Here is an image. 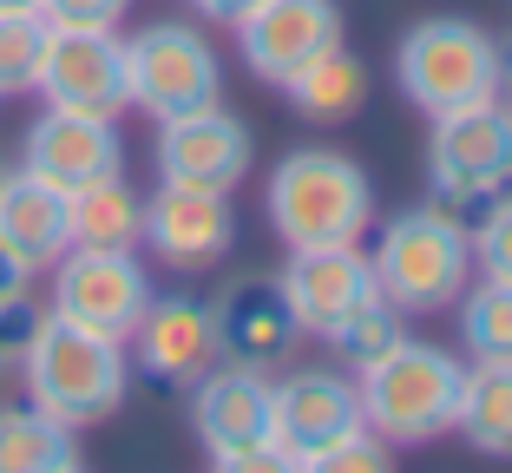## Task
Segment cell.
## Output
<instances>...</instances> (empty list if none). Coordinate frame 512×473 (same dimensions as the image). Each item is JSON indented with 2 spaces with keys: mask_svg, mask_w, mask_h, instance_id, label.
<instances>
[{
  "mask_svg": "<svg viewBox=\"0 0 512 473\" xmlns=\"http://www.w3.org/2000/svg\"><path fill=\"white\" fill-rule=\"evenodd\" d=\"M401 336H407V329H401V309H394L388 296H368L355 316H342V322L329 329V342L342 349V362H348V368H368L375 355H388Z\"/></svg>",
  "mask_w": 512,
  "mask_h": 473,
  "instance_id": "484cf974",
  "label": "cell"
},
{
  "mask_svg": "<svg viewBox=\"0 0 512 473\" xmlns=\"http://www.w3.org/2000/svg\"><path fill=\"white\" fill-rule=\"evenodd\" d=\"M145 309H151V276H145V263H138L132 250L73 244L60 263H53V316L125 342Z\"/></svg>",
  "mask_w": 512,
  "mask_h": 473,
  "instance_id": "ba28073f",
  "label": "cell"
},
{
  "mask_svg": "<svg viewBox=\"0 0 512 473\" xmlns=\"http://www.w3.org/2000/svg\"><path fill=\"white\" fill-rule=\"evenodd\" d=\"M460 336H467L473 362H512V283L486 276L460 290Z\"/></svg>",
  "mask_w": 512,
  "mask_h": 473,
  "instance_id": "cb8c5ba5",
  "label": "cell"
},
{
  "mask_svg": "<svg viewBox=\"0 0 512 473\" xmlns=\"http://www.w3.org/2000/svg\"><path fill=\"white\" fill-rule=\"evenodd\" d=\"M20 165H27L33 178H46L53 191H79V184L119 178V171H125V145H119V125L99 119V112L46 106L40 119L27 125Z\"/></svg>",
  "mask_w": 512,
  "mask_h": 473,
  "instance_id": "5bb4252c",
  "label": "cell"
},
{
  "mask_svg": "<svg viewBox=\"0 0 512 473\" xmlns=\"http://www.w3.org/2000/svg\"><path fill=\"white\" fill-rule=\"evenodd\" d=\"M191 395V428L211 447H243V441H270V375L243 362H211L197 375Z\"/></svg>",
  "mask_w": 512,
  "mask_h": 473,
  "instance_id": "ac0fdd59",
  "label": "cell"
},
{
  "mask_svg": "<svg viewBox=\"0 0 512 473\" xmlns=\"http://www.w3.org/2000/svg\"><path fill=\"white\" fill-rule=\"evenodd\" d=\"M473 263L499 283H512V191H499L480 211V230H473Z\"/></svg>",
  "mask_w": 512,
  "mask_h": 473,
  "instance_id": "4316f807",
  "label": "cell"
},
{
  "mask_svg": "<svg viewBox=\"0 0 512 473\" xmlns=\"http://www.w3.org/2000/svg\"><path fill=\"white\" fill-rule=\"evenodd\" d=\"M362 428V395L335 368H296L270 382V441L289 454V467H309V454Z\"/></svg>",
  "mask_w": 512,
  "mask_h": 473,
  "instance_id": "4fadbf2b",
  "label": "cell"
},
{
  "mask_svg": "<svg viewBox=\"0 0 512 473\" xmlns=\"http://www.w3.org/2000/svg\"><path fill=\"white\" fill-rule=\"evenodd\" d=\"M20 296H33V270L14 257V250L0 244V309H14Z\"/></svg>",
  "mask_w": 512,
  "mask_h": 473,
  "instance_id": "f546056e",
  "label": "cell"
},
{
  "mask_svg": "<svg viewBox=\"0 0 512 473\" xmlns=\"http://www.w3.org/2000/svg\"><path fill=\"white\" fill-rule=\"evenodd\" d=\"M427 178H434V198L453 217L486 211L499 191H512V106L506 99L440 112L434 138H427Z\"/></svg>",
  "mask_w": 512,
  "mask_h": 473,
  "instance_id": "8992f818",
  "label": "cell"
},
{
  "mask_svg": "<svg viewBox=\"0 0 512 473\" xmlns=\"http://www.w3.org/2000/svg\"><path fill=\"white\" fill-rule=\"evenodd\" d=\"M73 467H79V441L66 421H53L33 401L0 408V473H73Z\"/></svg>",
  "mask_w": 512,
  "mask_h": 473,
  "instance_id": "603a6c76",
  "label": "cell"
},
{
  "mask_svg": "<svg viewBox=\"0 0 512 473\" xmlns=\"http://www.w3.org/2000/svg\"><path fill=\"white\" fill-rule=\"evenodd\" d=\"M499 99H506V106H512V33H506V40H499Z\"/></svg>",
  "mask_w": 512,
  "mask_h": 473,
  "instance_id": "1f68e13d",
  "label": "cell"
},
{
  "mask_svg": "<svg viewBox=\"0 0 512 473\" xmlns=\"http://www.w3.org/2000/svg\"><path fill=\"white\" fill-rule=\"evenodd\" d=\"M0 375H7V368H0Z\"/></svg>",
  "mask_w": 512,
  "mask_h": 473,
  "instance_id": "836d02e7",
  "label": "cell"
},
{
  "mask_svg": "<svg viewBox=\"0 0 512 473\" xmlns=\"http://www.w3.org/2000/svg\"><path fill=\"white\" fill-rule=\"evenodd\" d=\"M0 244L14 250L27 270H53L73 250V224H66V191L33 178L27 165L0 171Z\"/></svg>",
  "mask_w": 512,
  "mask_h": 473,
  "instance_id": "d6986e66",
  "label": "cell"
},
{
  "mask_svg": "<svg viewBox=\"0 0 512 473\" xmlns=\"http://www.w3.org/2000/svg\"><path fill=\"white\" fill-rule=\"evenodd\" d=\"M132 342H138V368H145L151 382H178V388H191L211 362H224L217 316L197 296H151Z\"/></svg>",
  "mask_w": 512,
  "mask_h": 473,
  "instance_id": "2e32d148",
  "label": "cell"
},
{
  "mask_svg": "<svg viewBox=\"0 0 512 473\" xmlns=\"http://www.w3.org/2000/svg\"><path fill=\"white\" fill-rule=\"evenodd\" d=\"M276 290H283V303H289V316H296L302 336H322V342H329V329L342 316H355L368 296H381L375 290V263H368L355 244L289 250Z\"/></svg>",
  "mask_w": 512,
  "mask_h": 473,
  "instance_id": "9a60e30c",
  "label": "cell"
},
{
  "mask_svg": "<svg viewBox=\"0 0 512 473\" xmlns=\"http://www.w3.org/2000/svg\"><path fill=\"white\" fill-rule=\"evenodd\" d=\"M125 86L145 119H178V112L217 106L224 92V66H217L211 40L184 20H151L125 40Z\"/></svg>",
  "mask_w": 512,
  "mask_h": 473,
  "instance_id": "52a82bcc",
  "label": "cell"
},
{
  "mask_svg": "<svg viewBox=\"0 0 512 473\" xmlns=\"http://www.w3.org/2000/svg\"><path fill=\"white\" fill-rule=\"evenodd\" d=\"M230 27H237L243 66L256 79L283 86L296 66H309L322 46L342 40V7L335 0H250Z\"/></svg>",
  "mask_w": 512,
  "mask_h": 473,
  "instance_id": "8fae6325",
  "label": "cell"
},
{
  "mask_svg": "<svg viewBox=\"0 0 512 473\" xmlns=\"http://www.w3.org/2000/svg\"><path fill=\"white\" fill-rule=\"evenodd\" d=\"M368 263H375V290L401 316H434V309H453L460 290H467L473 237L447 204H414L381 230Z\"/></svg>",
  "mask_w": 512,
  "mask_h": 473,
  "instance_id": "3957f363",
  "label": "cell"
},
{
  "mask_svg": "<svg viewBox=\"0 0 512 473\" xmlns=\"http://www.w3.org/2000/svg\"><path fill=\"white\" fill-rule=\"evenodd\" d=\"M283 92L309 125H342L368 106V66H362V53H348V40H335L309 66H296L283 79Z\"/></svg>",
  "mask_w": 512,
  "mask_h": 473,
  "instance_id": "ffe728a7",
  "label": "cell"
},
{
  "mask_svg": "<svg viewBox=\"0 0 512 473\" xmlns=\"http://www.w3.org/2000/svg\"><path fill=\"white\" fill-rule=\"evenodd\" d=\"M20 375H27V401L46 408L66 428H99L125 408V382H132V362H125L119 336H99V329H79L66 316H40L27 355H20Z\"/></svg>",
  "mask_w": 512,
  "mask_h": 473,
  "instance_id": "6da1fadb",
  "label": "cell"
},
{
  "mask_svg": "<svg viewBox=\"0 0 512 473\" xmlns=\"http://www.w3.org/2000/svg\"><path fill=\"white\" fill-rule=\"evenodd\" d=\"M33 92H46V106L119 119V112L132 106V86H125V40L112 27H53L46 33V60H40Z\"/></svg>",
  "mask_w": 512,
  "mask_h": 473,
  "instance_id": "9c48e42d",
  "label": "cell"
},
{
  "mask_svg": "<svg viewBox=\"0 0 512 473\" xmlns=\"http://www.w3.org/2000/svg\"><path fill=\"white\" fill-rule=\"evenodd\" d=\"M191 7H197L204 20H237L243 7H250V0H191Z\"/></svg>",
  "mask_w": 512,
  "mask_h": 473,
  "instance_id": "4dcf8cb0",
  "label": "cell"
},
{
  "mask_svg": "<svg viewBox=\"0 0 512 473\" xmlns=\"http://www.w3.org/2000/svg\"><path fill=\"white\" fill-rule=\"evenodd\" d=\"M309 467H329V473H375V467H388V447H381V434L348 428L342 441L316 447V454H309Z\"/></svg>",
  "mask_w": 512,
  "mask_h": 473,
  "instance_id": "83f0119b",
  "label": "cell"
},
{
  "mask_svg": "<svg viewBox=\"0 0 512 473\" xmlns=\"http://www.w3.org/2000/svg\"><path fill=\"white\" fill-rule=\"evenodd\" d=\"M453 434H460L473 454L512 460V362H480V368L460 375Z\"/></svg>",
  "mask_w": 512,
  "mask_h": 473,
  "instance_id": "7402d4cb",
  "label": "cell"
},
{
  "mask_svg": "<svg viewBox=\"0 0 512 473\" xmlns=\"http://www.w3.org/2000/svg\"><path fill=\"white\" fill-rule=\"evenodd\" d=\"M53 27H112V20H125V7L132 0H33Z\"/></svg>",
  "mask_w": 512,
  "mask_h": 473,
  "instance_id": "f1b7e54d",
  "label": "cell"
},
{
  "mask_svg": "<svg viewBox=\"0 0 512 473\" xmlns=\"http://www.w3.org/2000/svg\"><path fill=\"white\" fill-rule=\"evenodd\" d=\"M46 33H53V20L40 7H0V99L33 92L46 60Z\"/></svg>",
  "mask_w": 512,
  "mask_h": 473,
  "instance_id": "d4e9b609",
  "label": "cell"
},
{
  "mask_svg": "<svg viewBox=\"0 0 512 473\" xmlns=\"http://www.w3.org/2000/svg\"><path fill=\"white\" fill-rule=\"evenodd\" d=\"M250 158H256L250 125L224 106H197V112H178V119H158V178L165 184L237 191Z\"/></svg>",
  "mask_w": 512,
  "mask_h": 473,
  "instance_id": "30bf717a",
  "label": "cell"
},
{
  "mask_svg": "<svg viewBox=\"0 0 512 473\" xmlns=\"http://www.w3.org/2000/svg\"><path fill=\"white\" fill-rule=\"evenodd\" d=\"M0 7H33V0H0Z\"/></svg>",
  "mask_w": 512,
  "mask_h": 473,
  "instance_id": "d6a6232c",
  "label": "cell"
},
{
  "mask_svg": "<svg viewBox=\"0 0 512 473\" xmlns=\"http://www.w3.org/2000/svg\"><path fill=\"white\" fill-rule=\"evenodd\" d=\"M394 79L427 119L499 99V40L460 14L414 20L394 46Z\"/></svg>",
  "mask_w": 512,
  "mask_h": 473,
  "instance_id": "5b68a950",
  "label": "cell"
},
{
  "mask_svg": "<svg viewBox=\"0 0 512 473\" xmlns=\"http://www.w3.org/2000/svg\"><path fill=\"white\" fill-rule=\"evenodd\" d=\"M460 375L467 368L453 362L447 349L401 336L388 355L355 368L362 428L381 434V441H440L453 428V408H460Z\"/></svg>",
  "mask_w": 512,
  "mask_h": 473,
  "instance_id": "277c9868",
  "label": "cell"
},
{
  "mask_svg": "<svg viewBox=\"0 0 512 473\" xmlns=\"http://www.w3.org/2000/svg\"><path fill=\"white\" fill-rule=\"evenodd\" d=\"M66 224H73V244L86 250H138V230H145V198L119 178L79 184L66 191Z\"/></svg>",
  "mask_w": 512,
  "mask_h": 473,
  "instance_id": "44dd1931",
  "label": "cell"
},
{
  "mask_svg": "<svg viewBox=\"0 0 512 473\" xmlns=\"http://www.w3.org/2000/svg\"><path fill=\"white\" fill-rule=\"evenodd\" d=\"M138 244L158 250L171 270H211L237 244V211L230 191H197V184H158V198H145V230Z\"/></svg>",
  "mask_w": 512,
  "mask_h": 473,
  "instance_id": "7c38bea8",
  "label": "cell"
},
{
  "mask_svg": "<svg viewBox=\"0 0 512 473\" xmlns=\"http://www.w3.org/2000/svg\"><path fill=\"white\" fill-rule=\"evenodd\" d=\"M211 316H217L224 362L263 368V375H270V368L289 355V342L302 336L296 316H289V303H283V290H276V276H243V283H230V290L211 303Z\"/></svg>",
  "mask_w": 512,
  "mask_h": 473,
  "instance_id": "e0dca14e",
  "label": "cell"
},
{
  "mask_svg": "<svg viewBox=\"0 0 512 473\" xmlns=\"http://www.w3.org/2000/svg\"><path fill=\"white\" fill-rule=\"evenodd\" d=\"M270 224L289 250L362 244V230L375 224V184L348 152L302 145L270 171Z\"/></svg>",
  "mask_w": 512,
  "mask_h": 473,
  "instance_id": "7a4b0ae2",
  "label": "cell"
}]
</instances>
